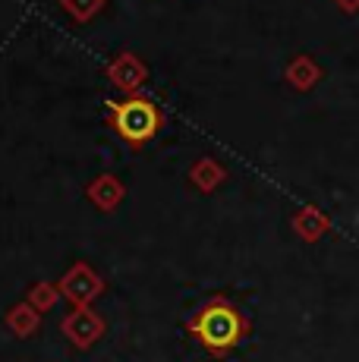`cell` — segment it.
Here are the masks:
<instances>
[{
	"label": "cell",
	"instance_id": "10",
	"mask_svg": "<svg viewBox=\"0 0 359 362\" xmlns=\"http://www.w3.org/2000/svg\"><path fill=\"white\" fill-rule=\"evenodd\" d=\"M25 303L32 305L35 312H51L54 305L60 303V290H57V284H47V281H38V284H32L29 287V293H25Z\"/></svg>",
	"mask_w": 359,
	"mask_h": 362
},
{
	"label": "cell",
	"instance_id": "11",
	"mask_svg": "<svg viewBox=\"0 0 359 362\" xmlns=\"http://www.w3.org/2000/svg\"><path fill=\"white\" fill-rule=\"evenodd\" d=\"M107 0H60V6H64V13L76 23H88V19H95L101 10H105Z\"/></svg>",
	"mask_w": 359,
	"mask_h": 362
},
{
	"label": "cell",
	"instance_id": "9",
	"mask_svg": "<svg viewBox=\"0 0 359 362\" xmlns=\"http://www.w3.org/2000/svg\"><path fill=\"white\" fill-rule=\"evenodd\" d=\"M319 79H322V69H319V64H315L312 57H296L293 64L287 66V82L293 88H300V92L312 88Z\"/></svg>",
	"mask_w": 359,
	"mask_h": 362
},
{
	"label": "cell",
	"instance_id": "3",
	"mask_svg": "<svg viewBox=\"0 0 359 362\" xmlns=\"http://www.w3.org/2000/svg\"><path fill=\"white\" fill-rule=\"evenodd\" d=\"M57 290H60V299H66L73 309H88L95 299L105 293V281H101V274L92 264L76 262L57 281Z\"/></svg>",
	"mask_w": 359,
	"mask_h": 362
},
{
	"label": "cell",
	"instance_id": "1",
	"mask_svg": "<svg viewBox=\"0 0 359 362\" xmlns=\"http://www.w3.org/2000/svg\"><path fill=\"white\" fill-rule=\"evenodd\" d=\"M186 331L199 340L208 353L224 356L240 344V337L246 334V318L240 315L237 305H230L227 299H211L205 303L196 315L186 322Z\"/></svg>",
	"mask_w": 359,
	"mask_h": 362
},
{
	"label": "cell",
	"instance_id": "4",
	"mask_svg": "<svg viewBox=\"0 0 359 362\" xmlns=\"http://www.w3.org/2000/svg\"><path fill=\"white\" fill-rule=\"evenodd\" d=\"M60 331H64V337L70 340L73 346L88 350V346H95L105 337L107 325H105V318L92 309H70L64 315V322H60Z\"/></svg>",
	"mask_w": 359,
	"mask_h": 362
},
{
	"label": "cell",
	"instance_id": "7",
	"mask_svg": "<svg viewBox=\"0 0 359 362\" xmlns=\"http://www.w3.org/2000/svg\"><path fill=\"white\" fill-rule=\"evenodd\" d=\"M41 325V312H35L29 303H16L10 312H6V328H10L16 337H32Z\"/></svg>",
	"mask_w": 359,
	"mask_h": 362
},
{
	"label": "cell",
	"instance_id": "5",
	"mask_svg": "<svg viewBox=\"0 0 359 362\" xmlns=\"http://www.w3.org/2000/svg\"><path fill=\"white\" fill-rule=\"evenodd\" d=\"M107 79H110V86L120 88V92L136 95V88L148 79V66H145L136 54L123 51V54H117V57L107 64Z\"/></svg>",
	"mask_w": 359,
	"mask_h": 362
},
{
	"label": "cell",
	"instance_id": "2",
	"mask_svg": "<svg viewBox=\"0 0 359 362\" xmlns=\"http://www.w3.org/2000/svg\"><path fill=\"white\" fill-rule=\"evenodd\" d=\"M107 123L129 148L148 145L164 129V110L148 95H126V98L107 101Z\"/></svg>",
	"mask_w": 359,
	"mask_h": 362
},
{
	"label": "cell",
	"instance_id": "8",
	"mask_svg": "<svg viewBox=\"0 0 359 362\" xmlns=\"http://www.w3.org/2000/svg\"><path fill=\"white\" fill-rule=\"evenodd\" d=\"M224 177H227L224 167H220L215 158H199V161L192 164V170H189V183L199 186L202 192H211Z\"/></svg>",
	"mask_w": 359,
	"mask_h": 362
},
{
	"label": "cell",
	"instance_id": "6",
	"mask_svg": "<svg viewBox=\"0 0 359 362\" xmlns=\"http://www.w3.org/2000/svg\"><path fill=\"white\" fill-rule=\"evenodd\" d=\"M123 196H126V189H123V183L114 173H101V177H95L88 183V202L95 208H101V211H114L123 202Z\"/></svg>",
	"mask_w": 359,
	"mask_h": 362
},
{
	"label": "cell",
	"instance_id": "12",
	"mask_svg": "<svg viewBox=\"0 0 359 362\" xmlns=\"http://www.w3.org/2000/svg\"><path fill=\"white\" fill-rule=\"evenodd\" d=\"M334 4H337V6H343L347 13H356V10H359V0H334Z\"/></svg>",
	"mask_w": 359,
	"mask_h": 362
}]
</instances>
